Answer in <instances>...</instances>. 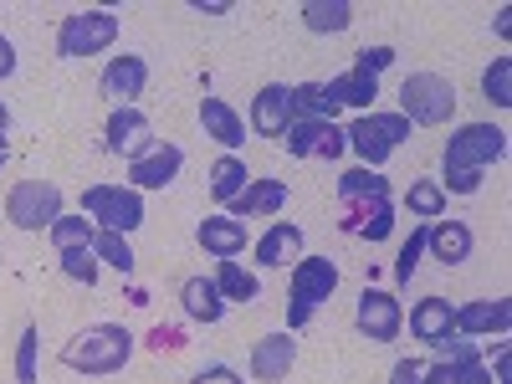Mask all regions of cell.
Here are the masks:
<instances>
[{
	"label": "cell",
	"instance_id": "6da1fadb",
	"mask_svg": "<svg viewBox=\"0 0 512 384\" xmlns=\"http://www.w3.org/2000/svg\"><path fill=\"white\" fill-rule=\"evenodd\" d=\"M502 154H507V134L497 123H461L451 134V144H446V159H441V169H446L441 190L446 195H477L482 175Z\"/></svg>",
	"mask_w": 512,
	"mask_h": 384
},
{
	"label": "cell",
	"instance_id": "7a4b0ae2",
	"mask_svg": "<svg viewBox=\"0 0 512 384\" xmlns=\"http://www.w3.org/2000/svg\"><path fill=\"white\" fill-rule=\"evenodd\" d=\"M128 359H134V333L123 323H93L62 344V364L72 374H93V379L128 369Z\"/></svg>",
	"mask_w": 512,
	"mask_h": 384
},
{
	"label": "cell",
	"instance_id": "3957f363",
	"mask_svg": "<svg viewBox=\"0 0 512 384\" xmlns=\"http://www.w3.org/2000/svg\"><path fill=\"white\" fill-rule=\"evenodd\" d=\"M333 292H338V267L328 256H303L287 282V333H303Z\"/></svg>",
	"mask_w": 512,
	"mask_h": 384
},
{
	"label": "cell",
	"instance_id": "277c9868",
	"mask_svg": "<svg viewBox=\"0 0 512 384\" xmlns=\"http://www.w3.org/2000/svg\"><path fill=\"white\" fill-rule=\"evenodd\" d=\"M456 82L441 72H410L400 82V118H410V128H441L456 113Z\"/></svg>",
	"mask_w": 512,
	"mask_h": 384
},
{
	"label": "cell",
	"instance_id": "5b68a950",
	"mask_svg": "<svg viewBox=\"0 0 512 384\" xmlns=\"http://www.w3.org/2000/svg\"><path fill=\"white\" fill-rule=\"evenodd\" d=\"M82 216H88L98 231L134 236L144 226V195L134 185H88L82 190Z\"/></svg>",
	"mask_w": 512,
	"mask_h": 384
},
{
	"label": "cell",
	"instance_id": "8992f818",
	"mask_svg": "<svg viewBox=\"0 0 512 384\" xmlns=\"http://www.w3.org/2000/svg\"><path fill=\"white\" fill-rule=\"evenodd\" d=\"M118 41V16L113 11H77L57 26V57L77 62V57H98Z\"/></svg>",
	"mask_w": 512,
	"mask_h": 384
},
{
	"label": "cell",
	"instance_id": "52a82bcc",
	"mask_svg": "<svg viewBox=\"0 0 512 384\" xmlns=\"http://www.w3.org/2000/svg\"><path fill=\"white\" fill-rule=\"evenodd\" d=\"M62 216V190L52 180H21L6 195V221L16 231H52V221Z\"/></svg>",
	"mask_w": 512,
	"mask_h": 384
},
{
	"label": "cell",
	"instance_id": "ba28073f",
	"mask_svg": "<svg viewBox=\"0 0 512 384\" xmlns=\"http://www.w3.org/2000/svg\"><path fill=\"white\" fill-rule=\"evenodd\" d=\"M354 328L369 338V344H395L400 328H405L400 297L384 292V287H364V292H359V308H354Z\"/></svg>",
	"mask_w": 512,
	"mask_h": 384
},
{
	"label": "cell",
	"instance_id": "9c48e42d",
	"mask_svg": "<svg viewBox=\"0 0 512 384\" xmlns=\"http://www.w3.org/2000/svg\"><path fill=\"white\" fill-rule=\"evenodd\" d=\"M103 139H108V154H118V159H144L159 139H154V123H149V113L139 108V103H128V108H113L108 113V128H103Z\"/></svg>",
	"mask_w": 512,
	"mask_h": 384
},
{
	"label": "cell",
	"instance_id": "30bf717a",
	"mask_svg": "<svg viewBox=\"0 0 512 384\" xmlns=\"http://www.w3.org/2000/svg\"><path fill=\"white\" fill-rule=\"evenodd\" d=\"M282 149H287L292 159H338V154L349 149V139H344V128H338V123L297 118L287 134H282Z\"/></svg>",
	"mask_w": 512,
	"mask_h": 384
},
{
	"label": "cell",
	"instance_id": "8fae6325",
	"mask_svg": "<svg viewBox=\"0 0 512 384\" xmlns=\"http://www.w3.org/2000/svg\"><path fill=\"white\" fill-rule=\"evenodd\" d=\"M292 123H297V118H292V88H287V82H267V88L251 98L246 128H251L256 139H277V144H282V134H287Z\"/></svg>",
	"mask_w": 512,
	"mask_h": 384
},
{
	"label": "cell",
	"instance_id": "7c38bea8",
	"mask_svg": "<svg viewBox=\"0 0 512 384\" xmlns=\"http://www.w3.org/2000/svg\"><path fill=\"white\" fill-rule=\"evenodd\" d=\"M512 303L507 297H477V303L456 308V338H507Z\"/></svg>",
	"mask_w": 512,
	"mask_h": 384
},
{
	"label": "cell",
	"instance_id": "4fadbf2b",
	"mask_svg": "<svg viewBox=\"0 0 512 384\" xmlns=\"http://www.w3.org/2000/svg\"><path fill=\"white\" fill-rule=\"evenodd\" d=\"M180 169H185V149L180 144H154L144 159L128 164V185H134L139 195L144 190H169L180 180Z\"/></svg>",
	"mask_w": 512,
	"mask_h": 384
},
{
	"label": "cell",
	"instance_id": "5bb4252c",
	"mask_svg": "<svg viewBox=\"0 0 512 384\" xmlns=\"http://www.w3.org/2000/svg\"><path fill=\"white\" fill-rule=\"evenodd\" d=\"M297 364V338L282 328V333H267L251 344V379L256 384H282Z\"/></svg>",
	"mask_w": 512,
	"mask_h": 384
},
{
	"label": "cell",
	"instance_id": "9a60e30c",
	"mask_svg": "<svg viewBox=\"0 0 512 384\" xmlns=\"http://www.w3.org/2000/svg\"><path fill=\"white\" fill-rule=\"evenodd\" d=\"M98 88H103V98H113V108H128V103L149 88V62L134 57V52L113 57V62L103 67V77H98Z\"/></svg>",
	"mask_w": 512,
	"mask_h": 384
},
{
	"label": "cell",
	"instance_id": "2e32d148",
	"mask_svg": "<svg viewBox=\"0 0 512 384\" xmlns=\"http://www.w3.org/2000/svg\"><path fill=\"white\" fill-rule=\"evenodd\" d=\"M200 128H205V139H216L226 154H236L246 144V118L226 103V98H200Z\"/></svg>",
	"mask_w": 512,
	"mask_h": 384
},
{
	"label": "cell",
	"instance_id": "e0dca14e",
	"mask_svg": "<svg viewBox=\"0 0 512 384\" xmlns=\"http://www.w3.org/2000/svg\"><path fill=\"white\" fill-rule=\"evenodd\" d=\"M195 241L216 256V262H236L251 236H246V221H236V216H226V210H221V216H205V221H200Z\"/></svg>",
	"mask_w": 512,
	"mask_h": 384
},
{
	"label": "cell",
	"instance_id": "ac0fdd59",
	"mask_svg": "<svg viewBox=\"0 0 512 384\" xmlns=\"http://www.w3.org/2000/svg\"><path fill=\"white\" fill-rule=\"evenodd\" d=\"M410 333L431 349L446 344V338H456V308L446 303V297H420V303L410 308Z\"/></svg>",
	"mask_w": 512,
	"mask_h": 384
},
{
	"label": "cell",
	"instance_id": "d6986e66",
	"mask_svg": "<svg viewBox=\"0 0 512 384\" xmlns=\"http://www.w3.org/2000/svg\"><path fill=\"white\" fill-rule=\"evenodd\" d=\"M180 308L190 323H205V328H216L226 318V297L216 287V277H185L180 282Z\"/></svg>",
	"mask_w": 512,
	"mask_h": 384
},
{
	"label": "cell",
	"instance_id": "ffe728a7",
	"mask_svg": "<svg viewBox=\"0 0 512 384\" xmlns=\"http://www.w3.org/2000/svg\"><path fill=\"white\" fill-rule=\"evenodd\" d=\"M282 205H287V180H251V185L226 205V216H236V221H262V216H277Z\"/></svg>",
	"mask_w": 512,
	"mask_h": 384
},
{
	"label": "cell",
	"instance_id": "44dd1931",
	"mask_svg": "<svg viewBox=\"0 0 512 384\" xmlns=\"http://www.w3.org/2000/svg\"><path fill=\"white\" fill-rule=\"evenodd\" d=\"M472 246H477V236H472V226L466 221H431V241H425V251L436 256L441 267H461L466 256H472Z\"/></svg>",
	"mask_w": 512,
	"mask_h": 384
},
{
	"label": "cell",
	"instance_id": "7402d4cb",
	"mask_svg": "<svg viewBox=\"0 0 512 384\" xmlns=\"http://www.w3.org/2000/svg\"><path fill=\"white\" fill-rule=\"evenodd\" d=\"M349 216H344V231L349 236H364V241H384L395 231V205L390 200H354L344 205Z\"/></svg>",
	"mask_w": 512,
	"mask_h": 384
},
{
	"label": "cell",
	"instance_id": "603a6c76",
	"mask_svg": "<svg viewBox=\"0 0 512 384\" xmlns=\"http://www.w3.org/2000/svg\"><path fill=\"white\" fill-rule=\"evenodd\" d=\"M256 251V267H287L297 251H303V226H292V221H272L262 231V241L251 246Z\"/></svg>",
	"mask_w": 512,
	"mask_h": 384
},
{
	"label": "cell",
	"instance_id": "cb8c5ba5",
	"mask_svg": "<svg viewBox=\"0 0 512 384\" xmlns=\"http://www.w3.org/2000/svg\"><path fill=\"white\" fill-rule=\"evenodd\" d=\"M328 88V98L338 103V108H359V113H374V98H379V77H364V72H338V77H328L323 82Z\"/></svg>",
	"mask_w": 512,
	"mask_h": 384
},
{
	"label": "cell",
	"instance_id": "d4e9b609",
	"mask_svg": "<svg viewBox=\"0 0 512 384\" xmlns=\"http://www.w3.org/2000/svg\"><path fill=\"white\" fill-rule=\"evenodd\" d=\"M246 185H251V169H246L241 154H221L210 164V195H216V205H231Z\"/></svg>",
	"mask_w": 512,
	"mask_h": 384
},
{
	"label": "cell",
	"instance_id": "484cf974",
	"mask_svg": "<svg viewBox=\"0 0 512 384\" xmlns=\"http://www.w3.org/2000/svg\"><path fill=\"white\" fill-rule=\"evenodd\" d=\"M303 26L318 31V36H338L354 26V6L349 0H308L303 6Z\"/></svg>",
	"mask_w": 512,
	"mask_h": 384
},
{
	"label": "cell",
	"instance_id": "4316f807",
	"mask_svg": "<svg viewBox=\"0 0 512 384\" xmlns=\"http://www.w3.org/2000/svg\"><path fill=\"white\" fill-rule=\"evenodd\" d=\"M446 205H451V195L441 190V180H410V190H405V210L415 221H441L446 216Z\"/></svg>",
	"mask_w": 512,
	"mask_h": 384
},
{
	"label": "cell",
	"instance_id": "83f0119b",
	"mask_svg": "<svg viewBox=\"0 0 512 384\" xmlns=\"http://www.w3.org/2000/svg\"><path fill=\"white\" fill-rule=\"evenodd\" d=\"M338 200L354 205V200H390V180L379 175V169H349V175H338Z\"/></svg>",
	"mask_w": 512,
	"mask_h": 384
},
{
	"label": "cell",
	"instance_id": "f1b7e54d",
	"mask_svg": "<svg viewBox=\"0 0 512 384\" xmlns=\"http://www.w3.org/2000/svg\"><path fill=\"white\" fill-rule=\"evenodd\" d=\"M216 287H221L226 303H256V297H262V277L246 272L241 262H221L216 267Z\"/></svg>",
	"mask_w": 512,
	"mask_h": 384
},
{
	"label": "cell",
	"instance_id": "f546056e",
	"mask_svg": "<svg viewBox=\"0 0 512 384\" xmlns=\"http://www.w3.org/2000/svg\"><path fill=\"white\" fill-rule=\"evenodd\" d=\"M93 256H98V267H113L123 277H134V267H139L134 246H128V236H118V231H98L93 236Z\"/></svg>",
	"mask_w": 512,
	"mask_h": 384
},
{
	"label": "cell",
	"instance_id": "4dcf8cb0",
	"mask_svg": "<svg viewBox=\"0 0 512 384\" xmlns=\"http://www.w3.org/2000/svg\"><path fill=\"white\" fill-rule=\"evenodd\" d=\"M333 113H338V103L328 98L323 82H297V88H292V118H323V123H333Z\"/></svg>",
	"mask_w": 512,
	"mask_h": 384
},
{
	"label": "cell",
	"instance_id": "1f68e13d",
	"mask_svg": "<svg viewBox=\"0 0 512 384\" xmlns=\"http://www.w3.org/2000/svg\"><path fill=\"white\" fill-rule=\"evenodd\" d=\"M52 246L57 251H77V246H93V236H98V226L93 221H82V210H77V216H67V210H62V216L52 221Z\"/></svg>",
	"mask_w": 512,
	"mask_h": 384
},
{
	"label": "cell",
	"instance_id": "d6a6232c",
	"mask_svg": "<svg viewBox=\"0 0 512 384\" xmlns=\"http://www.w3.org/2000/svg\"><path fill=\"white\" fill-rule=\"evenodd\" d=\"M482 93L492 108H512V57H492V67L482 72Z\"/></svg>",
	"mask_w": 512,
	"mask_h": 384
},
{
	"label": "cell",
	"instance_id": "836d02e7",
	"mask_svg": "<svg viewBox=\"0 0 512 384\" xmlns=\"http://www.w3.org/2000/svg\"><path fill=\"white\" fill-rule=\"evenodd\" d=\"M425 241H431V221H420V226L410 231V241L400 246V256H395V282H410V277L420 272V262H425Z\"/></svg>",
	"mask_w": 512,
	"mask_h": 384
},
{
	"label": "cell",
	"instance_id": "e575fe53",
	"mask_svg": "<svg viewBox=\"0 0 512 384\" xmlns=\"http://www.w3.org/2000/svg\"><path fill=\"white\" fill-rule=\"evenodd\" d=\"M364 123L384 149H400L410 139V118H400V113H364Z\"/></svg>",
	"mask_w": 512,
	"mask_h": 384
},
{
	"label": "cell",
	"instance_id": "d590c367",
	"mask_svg": "<svg viewBox=\"0 0 512 384\" xmlns=\"http://www.w3.org/2000/svg\"><path fill=\"white\" fill-rule=\"evenodd\" d=\"M36 354H41V328L26 323L16 338V384H36Z\"/></svg>",
	"mask_w": 512,
	"mask_h": 384
},
{
	"label": "cell",
	"instance_id": "8d00e7d4",
	"mask_svg": "<svg viewBox=\"0 0 512 384\" xmlns=\"http://www.w3.org/2000/svg\"><path fill=\"white\" fill-rule=\"evenodd\" d=\"M62 256V272L72 277V282H82V287H98V256H93V246H77V251H57Z\"/></svg>",
	"mask_w": 512,
	"mask_h": 384
},
{
	"label": "cell",
	"instance_id": "74e56055",
	"mask_svg": "<svg viewBox=\"0 0 512 384\" xmlns=\"http://www.w3.org/2000/svg\"><path fill=\"white\" fill-rule=\"evenodd\" d=\"M441 364L446 369H466V364H482V349L472 344V338H446V344H436Z\"/></svg>",
	"mask_w": 512,
	"mask_h": 384
},
{
	"label": "cell",
	"instance_id": "f35d334b",
	"mask_svg": "<svg viewBox=\"0 0 512 384\" xmlns=\"http://www.w3.org/2000/svg\"><path fill=\"white\" fill-rule=\"evenodd\" d=\"M390 62H395V47H364V52H354V72H364V77H379Z\"/></svg>",
	"mask_w": 512,
	"mask_h": 384
},
{
	"label": "cell",
	"instance_id": "ab89813d",
	"mask_svg": "<svg viewBox=\"0 0 512 384\" xmlns=\"http://www.w3.org/2000/svg\"><path fill=\"white\" fill-rule=\"evenodd\" d=\"M149 349H154V354H175V349H185V328H175V323L149 328Z\"/></svg>",
	"mask_w": 512,
	"mask_h": 384
},
{
	"label": "cell",
	"instance_id": "60d3db41",
	"mask_svg": "<svg viewBox=\"0 0 512 384\" xmlns=\"http://www.w3.org/2000/svg\"><path fill=\"white\" fill-rule=\"evenodd\" d=\"M190 384H246V379H241L231 364H205V369H200Z\"/></svg>",
	"mask_w": 512,
	"mask_h": 384
},
{
	"label": "cell",
	"instance_id": "b9f144b4",
	"mask_svg": "<svg viewBox=\"0 0 512 384\" xmlns=\"http://www.w3.org/2000/svg\"><path fill=\"white\" fill-rule=\"evenodd\" d=\"M420 374H425L420 359H400V364L390 369V384H420Z\"/></svg>",
	"mask_w": 512,
	"mask_h": 384
},
{
	"label": "cell",
	"instance_id": "7bdbcfd3",
	"mask_svg": "<svg viewBox=\"0 0 512 384\" xmlns=\"http://www.w3.org/2000/svg\"><path fill=\"white\" fill-rule=\"evenodd\" d=\"M456 384H492V374H487V364H466V369H456Z\"/></svg>",
	"mask_w": 512,
	"mask_h": 384
},
{
	"label": "cell",
	"instance_id": "ee69618b",
	"mask_svg": "<svg viewBox=\"0 0 512 384\" xmlns=\"http://www.w3.org/2000/svg\"><path fill=\"white\" fill-rule=\"evenodd\" d=\"M190 11H200V16H231V0H190Z\"/></svg>",
	"mask_w": 512,
	"mask_h": 384
},
{
	"label": "cell",
	"instance_id": "f6af8a7d",
	"mask_svg": "<svg viewBox=\"0 0 512 384\" xmlns=\"http://www.w3.org/2000/svg\"><path fill=\"white\" fill-rule=\"evenodd\" d=\"M420 384H456V369H446V364H431L420 374Z\"/></svg>",
	"mask_w": 512,
	"mask_h": 384
},
{
	"label": "cell",
	"instance_id": "bcb514c9",
	"mask_svg": "<svg viewBox=\"0 0 512 384\" xmlns=\"http://www.w3.org/2000/svg\"><path fill=\"white\" fill-rule=\"evenodd\" d=\"M11 72H16V47L0 36V77H11Z\"/></svg>",
	"mask_w": 512,
	"mask_h": 384
},
{
	"label": "cell",
	"instance_id": "7dc6e473",
	"mask_svg": "<svg viewBox=\"0 0 512 384\" xmlns=\"http://www.w3.org/2000/svg\"><path fill=\"white\" fill-rule=\"evenodd\" d=\"M492 31H497L502 41L512 36V6H502V11H497V21H492Z\"/></svg>",
	"mask_w": 512,
	"mask_h": 384
},
{
	"label": "cell",
	"instance_id": "c3c4849f",
	"mask_svg": "<svg viewBox=\"0 0 512 384\" xmlns=\"http://www.w3.org/2000/svg\"><path fill=\"white\" fill-rule=\"evenodd\" d=\"M0 128H6V134H11V108H6V103H0Z\"/></svg>",
	"mask_w": 512,
	"mask_h": 384
},
{
	"label": "cell",
	"instance_id": "681fc988",
	"mask_svg": "<svg viewBox=\"0 0 512 384\" xmlns=\"http://www.w3.org/2000/svg\"><path fill=\"white\" fill-rule=\"evenodd\" d=\"M0 154H11V144H6V128H0Z\"/></svg>",
	"mask_w": 512,
	"mask_h": 384
},
{
	"label": "cell",
	"instance_id": "f907efd6",
	"mask_svg": "<svg viewBox=\"0 0 512 384\" xmlns=\"http://www.w3.org/2000/svg\"><path fill=\"white\" fill-rule=\"evenodd\" d=\"M6 159H11V154H0V164H6Z\"/></svg>",
	"mask_w": 512,
	"mask_h": 384
}]
</instances>
